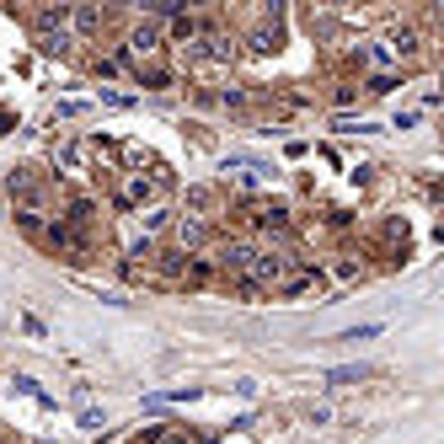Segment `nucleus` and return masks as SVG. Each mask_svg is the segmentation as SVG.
<instances>
[{"label":"nucleus","instance_id":"obj_11","mask_svg":"<svg viewBox=\"0 0 444 444\" xmlns=\"http://www.w3.org/2000/svg\"><path fill=\"white\" fill-rule=\"evenodd\" d=\"M166 225H172V214H166V209H156V214L145 220V230H166Z\"/></svg>","mask_w":444,"mask_h":444},{"label":"nucleus","instance_id":"obj_8","mask_svg":"<svg viewBox=\"0 0 444 444\" xmlns=\"http://www.w3.org/2000/svg\"><path fill=\"white\" fill-rule=\"evenodd\" d=\"M380 332V322H369V326H353V332H343V343H359V337H375Z\"/></svg>","mask_w":444,"mask_h":444},{"label":"nucleus","instance_id":"obj_10","mask_svg":"<svg viewBox=\"0 0 444 444\" xmlns=\"http://www.w3.org/2000/svg\"><path fill=\"white\" fill-rule=\"evenodd\" d=\"M396 43V54H418V38H412V33H402V38H391Z\"/></svg>","mask_w":444,"mask_h":444},{"label":"nucleus","instance_id":"obj_4","mask_svg":"<svg viewBox=\"0 0 444 444\" xmlns=\"http://www.w3.org/2000/svg\"><path fill=\"white\" fill-rule=\"evenodd\" d=\"M369 369L364 364H337V369H326V385H353V380H364Z\"/></svg>","mask_w":444,"mask_h":444},{"label":"nucleus","instance_id":"obj_9","mask_svg":"<svg viewBox=\"0 0 444 444\" xmlns=\"http://www.w3.org/2000/svg\"><path fill=\"white\" fill-rule=\"evenodd\" d=\"M391 86H396V75H375V81L364 86V91H375V97H380V91H391Z\"/></svg>","mask_w":444,"mask_h":444},{"label":"nucleus","instance_id":"obj_3","mask_svg":"<svg viewBox=\"0 0 444 444\" xmlns=\"http://www.w3.org/2000/svg\"><path fill=\"white\" fill-rule=\"evenodd\" d=\"M177 241L182 246H203V241H209V225H203V220H177Z\"/></svg>","mask_w":444,"mask_h":444},{"label":"nucleus","instance_id":"obj_5","mask_svg":"<svg viewBox=\"0 0 444 444\" xmlns=\"http://www.w3.org/2000/svg\"><path fill=\"white\" fill-rule=\"evenodd\" d=\"M209 203H214V193H209V187H187V209H209Z\"/></svg>","mask_w":444,"mask_h":444},{"label":"nucleus","instance_id":"obj_12","mask_svg":"<svg viewBox=\"0 0 444 444\" xmlns=\"http://www.w3.org/2000/svg\"><path fill=\"white\" fill-rule=\"evenodd\" d=\"M156 444H187L182 434H156Z\"/></svg>","mask_w":444,"mask_h":444},{"label":"nucleus","instance_id":"obj_1","mask_svg":"<svg viewBox=\"0 0 444 444\" xmlns=\"http://www.w3.org/2000/svg\"><path fill=\"white\" fill-rule=\"evenodd\" d=\"M161 48H166V38H161V27H156V21H140V27L129 33V54H134V64H140V70L161 64Z\"/></svg>","mask_w":444,"mask_h":444},{"label":"nucleus","instance_id":"obj_7","mask_svg":"<svg viewBox=\"0 0 444 444\" xmlns=\"http://www.w3.org/2000/svg\"><path fill=\"white\" fill-rule=\"evenodd\" d=\"M75 27H81V33H97L102 17H97V11H75Z\"/></svg>","mask_w":444,"mask_h":444},{"label":"nucleus","instance_id":"obj_6","mask_svg":"<svg viewBox=\"0 0 444 444\" xmlns=\"http://www.w3.org/2000/svg\"><path fill=\"white\" fill-rule=\"evenodd\" d=\"M43 48H48V54H59V48H70V33H43Z\"/></svg>","mask_w":444,"mask_h":444},{"label":"nucleus","instance_id":"obj_2","mask_svg":"<svg viewBox=\"0 0 444 444\" xmlns=\"http://www.w3.org/2000/svg\"><path fill=\"white\" fill-rule=\"evenodd\" d=\"M214 263H220L225 273H236V279H246V273H252V263H257V246H252V241H225Z\"/></svg>","mask_w":444,"mask_h":444}]
</instances>
